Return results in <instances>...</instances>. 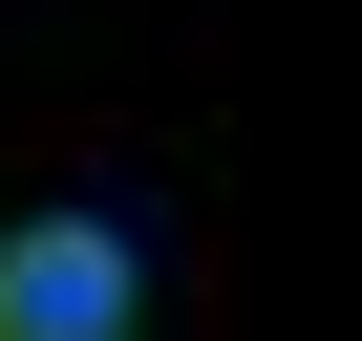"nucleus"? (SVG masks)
Segmentation results:
<instances>
[{
	"instance_id": "1",
	"label": "nucleus",
	"mask_w": 362,
	"mask_h": 341,
	"mask_svg": "<svg viewBox=\"0 0 362 341\" xmlns=\"http://www.w3.org/2000/svg\"><path fill=\"white\" fill-rule=\"evenodd\" d=\"M128 320H149L128 214H22L0 235V341H128Z\"/></svg>"
}]
</instances>
